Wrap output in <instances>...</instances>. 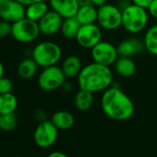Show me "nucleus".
<instances>
[{
    "instance_id": "f257e3e1",
    "label": "nucleus",
    "mask_w": 157,
    "mask_h": 157,
    "mask_svg": "<svg viewBox=\"0 0 157 157\" xmlns=\"http://www.w3.org/2000/svg\"><path fill=\"white\" fill-rule=\"evenodd\" d=\"M101 107L103 112L109 118L117 121L129 119L135 110L133 101L130 97L114 84L103 92Z\"/></svg>"
},
{
    "instance_id": "f03ea898",
    "label": "nucleus",
    "mask_w": 157,
    "mask_h": 157,
    "mask_svg": "<svg viewBox=\"0 0 157 157\" xmlns=\"http://www.w3.org/2000/svg\"><path fill=\"white\" fill-rule=\"evenodd\" d=\"M114 74L111 67L92 62L82 67L77 77L78 88L93 94L103 93L113 85Z\"/></svg>"
},
{
    "instance_id": "7ed1b4c3",
    "label": "nucleus",
    "mask_w": 157,
    "mask_h": 157,
    "mask_svg": "<svg viewBox=\"0 0 157 157\" xmlns=\"http://www.w3.org/2000/svg\"><path fill=\"white\" fill-rule=\"evenodd\" d=\"M150 15L147 9L130 3L122 10V28L131 33L143 32L149 23Z\"/></svg>"
},
{
    "instance_id": "20e7f679",
    "label": "nucleus",
    "mask_w": 157,
    "mask_h": 157,
    "mask_svg": "<svg viewBox=\"0 0 157 157\" xmlns=\"http://www.w3.org/2000/svg\"><path fill=\"white\" fill-rule=\"evenodd\" d=\"M32 57L40 67L57 65L62 58L61 47L54 42L44 41L37 44L32 51Z\"/></svg>"
},
{
    "instance_id": "39448f33",
    "label": "nucleus",
    "mask_w": 157,
    "mask_h": 157,
    "mask_svg": "<svg viewBox=\"0 0 157 157\" xmlns=\"http://www.w3.org/2000/svg\"><path fill=\"white\" fill-rule=\"evenodd\" d=\"M66 80L67 78L61 67L55 65L43 68L38 76L37 83L41 90L44 92H53L61 88Z\"/></svg>"
},
{
    "instance_id": "423d86ee",
    "label": "nucleus",
    "mask_w": 157,
    "mask_h": 157,
    "mask_svg": "<svg viewBox=\"0 0 157 157\" xmlns=\"http://www.w3.org/2000/svg\"><path fill=\"white\" fill-rule=\"evenodd\" d=\"M102 30L115 31L122 27V10L113 4H105L98 8L97 22Z\"/></svg>"
},
{
    "instance_id": "0eeeda50",
    "label": "nucleus",
    "mask_w": 157,
    "mask_h": 157,
    "mask_svg": "<svg viewBox=\"0 0 157 157\" xmlns=\"http://www.w3.org/2000/svg\"><path fill=\"white\" fill-rule=\"evenodd\" d=\"M41 34L37 21L24 18L12 24L11 36L19 43L29 44L35 41Z\"/></svg>"
},
{
    "instance_id": "6e6552de",
    "label": "nucleus",
    "mask_w": 157,
    "mask_h": 157,
    "mask_svg": "<svg viewBox=\"0 0 157 157\" xmlns=\"http://www.w3.org/2000/svg\"><path fill=\"white\" fill-rule=\"evenodd\" d=\"M91 56L94 62L112 67L119 57L117 48L112 43L101 41L91 49Z\"/></svg>"
},
{
    "instance_id": "1a4fd4ad",
    "label": "nucleus",
    "mask_w": 157,
    "mask_h": 157,
    "mask_svg": "<svg viewBox=\"0 0 157 157\" xmlns=\"http://www.w3.org/2000/svg\"><path fill=\"white\" fill-rule=\"evenodd\" d=\"M58 128L50 120H44L38 124L33 133V140L40 148L46 149L51 147L57 140Z\"/></svg>"
},
{
    "instance_id": "9d476101",
    "label": "nucleus",
    "mask_w": 157,
    "mask_h": 157,
    "mask_svg": "<svg viewBox=\"0 0 157 157\" xmlns=\"http://www.w3.org/2000/svg\"><path fill=\"white\" fill-rule=\"evenodd\" d=\"M102 28L97 23L81 25L75 38L77 44L84 49H92L102 41Z\"/></svg>"
},
{
    "instance_id": "9b49d317",
    "label": "nucleus",
    "mask_w": 157,
    "mask_h": 157,
    "mask_svg": "<svg viewBox=\"0 0 157 157\" xmlns=\"http://www.w3.org/2000/svg\"><path fill=\"white\" fill-rule=\"evenodd\" d=\"M64 19L56 11L50 10L39 21V28L42 34L52 36L60 32Z\"/></svg>"
},
{
    "instance_id": "f8f14e48",
    "label": "nucleus",
    "mask_w": 157,
    "mask_h": 157,
    "mask_svg": "<svg viewBox=\"0 0 157 157\" xmlns=\"http://www.w3.org/2000/svg\"><path fill=\"white\" fill-rule=\"evenodd\" d=\"M0 12H1L3 21L13 24L26 18V6L17 0H12V1L0 7Z\"/></svg>"
},
{
    "instance_id": "ddd939ff",
    "label": "nucleus",
    "mask_w": 157,
    "mask_h": 157,
    "mask_svg": "<svg viewBox=\"0 0 157 157\" xmlns=\"http://www.w3.org/2000/svg\"><path fill=\"white\" fill-rule=\"evenodd\" d=\"M50 9L58 13L63 19L75 17L80 4L78 0H48Z\"/></svg>"
},
{
    "instance_id": "4468645a",
    "label": "nucleus",
    "mask_w": 157,
    "mask_h": 157,
    "mask_svg": "<svg viewBox=\"0 0 157 157\" xmlns=\"http://www.w3.org/2000/svg\"><path fill=\"white\" fill-rule=\"evenodd\" d=\"M117 48L119 56H127V57H132L138 56L141 54L145 49L143 41H140L137 38L125 39L117 45Z\"/></svg>"
},
{
    "instance_id": "2eb2a0df",
    "label": "nucleus",
    "mask_w": 157,
    "mask_h": 157,
    "mask_svg": "<svg viewBox=\"0 0 157 157\" xmlns=\"http://www.w3.org/2000/svg\"><path fill=\"white\" fill-rule=\"evenodd\" d=\"M82 62L80 56L77 55L67 56L62 62L61 68L67 78H77L82 68Z\"/></svg>"
},
{
    "instance_id": "dca6fc26",
    "label": "nucleus",
    "mask_w": 157,
    "mask_h": 157,
    "mask_svg": "<svg viewBox=\"0 0 157 157\" xmlns=\"http://www.w3.org/2000/svg\"><path fill=\"white\" fill-rule=\"evenodd\" d=\"M115 72L122 78H130L134 76L137 66L132 57L119 56L113 65Z\"/></svg>"
},
{
    "instance_id": "f3484780",
    "label": "nucleus",
    "mask_w": 157,
    "mask_h": 157,
    "mask_svg": "<svg viewBox=\"0 0 157 157\" xmlns=\"http://www.w3.org/2000/svg\"><path fill=\"white\" fill-rule=\"evenodd\" d=\"M97 11L98 8L93 4L81 6L78 10L75 18L80 22L81 25L93 24L97 22Z\"/></svg>"
},
{
    "instance_id": "a211bd4d",
    "label": "nucleus",
    "mask_w": 157,
    "mask_h": 157,
    "mask_svg": "<svg viewBox=\"0 0 157 157\" xmlns=\"http://www.w3.org/2000/svg\"><path fill=\"white\" fill-rule=\"evenodd\" d=\"M51 121L60 130H67L71 128L75 123V117L72 113L65 110L56 111L53 114Z\"/></svg>"
},
{
    "instance_id": "6ab92c4d",
    "label": "nucleus",
    "mask_w": 157,
    "mask_h": 157,
    "mask_svg": "<svg viewBox=\"0 0 157 157\" xmlns=\"http://www.w3.org/2000/svg\"><path fill=\"white\" fill-rule=\"evenodd\" d=\"M38 67V64L32 56L27 57L21 60L19 64L17 67V73L19 77L23 78V80H30V78H33L37 74Z\"/></svg>"
},
{
    "instance_id": "aec40b11",
    "label": "nucleus",
    "mask_w": 157,
    "mask_h": 157,
    "mask_svg": "<svg viewBox=\"0 0 157 157\" xmlns=\"http://www.w3.org/2000/svg\"><path fill=\"white\" fill-rule=\"evenodd\" d=\"M94 94L91 92L80 89L77 92L75 98H74L75 107L81 112H85L91 109L94 102Z\"/></svg>"
},
{
    "instance_id": "412c9836",
    "label": "nucleus",
    "mask_w": 157,
    "mask_h": 157,
    "mask_svg": "<svg viewBox=\"0 0 157 157\" xmlns=\"http://www.w3.org/2000/svg\"><path fill=\"white\" fill-rule=\"evenodd\" d=\"M142 41L145 50L151 55L157 56V23H154L146 29Z\"/></svg>"
},
{
    "instance_id": "4be33fe9",
    "label": "nucleus",
    "mask_w": 157,
    "mask_h": 157,
    "mask_svg": "<svg viewBox=\"0 0 157 157\" xmlns=\"http://www.w3.org/2000/svg\"><path fill=\"white\" fill-rule=\"evenodd\" d=\"M47 2H37L26 6V18L34 21H39L50 10Z\"/></svg>"
},
{
    "instance_id": "5701e85b",
    "label": "nucleus",
    "mask_w": 157,
    "mask_h": 157,
    "mask_svg": "<svg viewBox=\"0 0 157 157\" xmlns=\"http://www.w3.org/2000/svg\"><path fill=\"white\" fill-rule=\"evenodd\" d=\"M18 107V99L11 93L0 94V115L15 113Z\"/></svg>"
},
{
    "instance_id": "b1692460",
    "label": "nucleus",
    "mask_w": 157,
    "mask_h": 157,
    "mask_svg": "<svg viewBox=\"0 0 157 157\" xmlns=\"http://www.w3.org/2000/svg\"><path fill=\"white\" fill-rule=\"evenodd\" d=\"M81 28V24L75 17L64 19L60 32L62 35L67 40H73L76 38L77 33Z\"/></svg>"
},
{
    "instance_id": "393cba45",
    "label": "nucleus",
    "mask_w": 157,
    "mask_h": 157,
    "mask_svg": "<svg viewBox=\"0 0 157 157\" xmlns=\"http://www.w3.org/2000/svg\"><path fill=\"white\" fill-rule=\"evenodd\" d=\"M18 124L17 116L15 113L7 114V115H0V129L3 131H12L15 129Z\"/></svg>"
},
{
    "instance_id": "a878e982",
    "label": "nucleus",
    "mask_w": 157,
    "mask_h": 157,
    "mask_svg": "<svg viewBox=\"0 0 157 157\" xmlns=\"http://www.w3.org/2000/svg\"><path fill=\"white\" fill-rule=\"evenodd\" d=\"M13 89V82L10 78L2 77L0 78V94L11 93Z\"/></svg>"
},
{
    "instance_id": "bb28decb",
    "label": "nucleus",
    "mask_w": 157,
    "mask_h": 157,
    "mask_svg": "<svg viewBox=\"0 0 157 157\" xmlns=\"http://www.w3.org/2000/svg\"><path fill=\"white\" fill-rule=\"evenodd\" d=\"M12 33V23L1 21H0V38H6L11 35Z\"/></svg>"
},
{
    "instance_id": "cd10ccee",
    "label": "nucleus",
    "mask_w": 157,
    "mask_h": 157,
    "mask_svg": "<svg viewBox=\"0 0 157 157\" xmlns=\"http://www.w3.org/2000/svg\"><path fill=\"white\" fill-rule=\"evenodd\" d=\"M147 10L151 18L157 20V0H152L149 7L147 8Z\"/></svg>"
},
{
    "instance_id": "c85d7f7f",
    "label": "nucleus",
    "mask_w": 157,
    "mask_h": 157,
    "mask_svg": "<svg viewBox=\"0 0 157 157\" xmlns=\"http://www.w3.org/2000/svg\"><path fill=\"white\" fill-rule=\"evenodd\" d=\"M130 1H131L132 4H135L137 6H140V7L147 9L152 0H130Z\"/></svg>"
},
{
    "instance_id": "c756f323",
    "label": "nucleus",
    "mask_w": 157,
    "mask_h": 157,
    "mask_svg": "<svg viewBox=\"0 0 157 157\" xmlns=\"http://www.w3.org/2000/svg\"><path fill=\"white\" fill-rule=\"evenodd\" d=\"M61 89L64 91V92H71L72 90H73V84L70 82H68V81H65V82L63 83V85L61 86Z\"/></svg>"
},
{
    "instance_id": "7c9ffc66",
    "label": "nucleus",
    "mask_w": 157,
    "mask_h": 157,
    "mask_svg": "<svg viewBox=\"0 0 157 157\" xmlns=\"http://www.w3.org/2000/svg\"><path fill=\"white\" fill-rule=\"evenodd\" d=\"M17 1L21 2L24 6H28L33 3H37V2H47L48 0H17Z\"/></svg>"
},
{
    "instance_id": "2f4dec72",
    "label": "nucleus",
    "mask_w": 157,
    "mask_h": 157,
    "mask_svg": "<svg viewBox=\"0 0 157 157\" xmlns=\"http://www.w3.org/2000/svg\"><path fill=\"white\" fill-rule=\"evenodd\" d=\"M35 117H36V118H37L40 122L46 120V119H45V113H44V110H38V111H36Z\"/></svg>"
},
{
    "instance_id": "473e14b6",
    "label": "nucleus",
    "mask_w": 157,
    "mask_h": 157,
    "mask_svg": "<svg viewBox=\"0 0 157 157\" xmlns=\"http://www.w3.org/2000/svg\"><path fill=\"white\" fill-rule=\"evenodd\" d=\"M91 1H92V4L95 6L96 8H100L107 3V0H91Z\"/></svg>"
},
{
    "instance_id": "72a5a7b5",
    "label": "nucleus",
    "mask_w": 157,
    "mask_h": 157,
    "mask_svg": "<svg viewBox=\"0 0 157 157\" xmlns=\"http://www.w3.org/2000/svg\"><path fill=\"white\" fill-rule=\"evenodd\" d=\"M47 157H68L66 153L62 152V151H53L51 152Z\"/></svg>"
},
{
    "instance_id": "f704fd0d",
    "label": "nucleus",
    "mask_w": 157,
    "mask_h": 157,
    "mask_svg": "<svg viewBox=\"0 0 157 157\" xmlns=\"http://www.w3.org/2000/svg\"><path fill=\"white\" fill-rule=\"evenodd\" d=\"M78 4H80V6H85V5L92 4L91 0H78Z\"/></svg>"
},
{
    "instance_id": "c9c22d12",
    "label": "nucleus",
    "mask_w": 157,
    "mask_h": 157,
    "mask_svg": "<svg viewBox=\"0 0 157 157\" xmlns=\"http://www.w3.org/2000/svg\"><path fill=\"white\" fill-rule=\"evenodd\" d=\"M4 73H5V67H4L3 63L0 61V78L4 77Z\"/></svg>"
},
{
    "instance_id": "e433bc0d",
    "label": "nucleus",
    "mask_w": 157,
    "mask_h": 157,
    "mask_svg": "<svg viewBox=\"0 0 157 157\" xmlns=\"http://www.w3.org/2000/svg\"><path fill=\"white\" fill-rule=\"evenodd\" d=\"M10 1H12V0H0V7L9 3V2H10Z\"/></svg>"
},
{
    "instance_id": "4c0bfd02",
    "label": "nucleus",
    "mask_w": 157,
    "mask_h": 157,
    "mask_svg": "<svg viewBox=\"0 0 157 157\" xmlns=\"http://www.w3.org/2000/svg\"><path fill=\"white\" fill-rule=\"evenodd\" d=\"M11 157H24V156H21V155H14V156H11Z\"/></svg>"
},
{
    "instance_id": "58836bf2",
    "label": "nucleus",
    "mask_w": 157,
    "mask_h": 157,
    "mask_svg": "<svg viewBox=\"0 0 157 157\" xmlns=\"http://www.w3.org/2000/svg\"><path fill=\"white\" fill-rule=\"evenodd\" d=\"M2 21V17H1V12H0V21Z\"/></svg>"
}]
</instances>
